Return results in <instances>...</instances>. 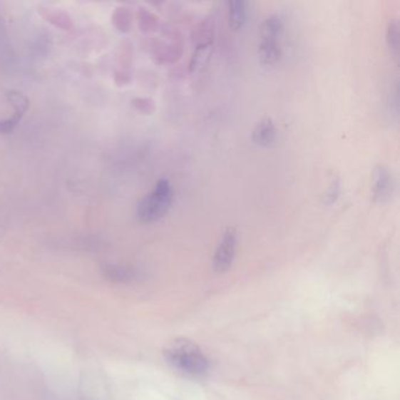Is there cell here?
Wrapping results in <instances>:
<instances>
[{
  "label": "cell",
  "mask_w": 400,
  "mask_h": 400,
  "mask_svg": "<svg viewBox=\"0 0 400 400\" xmlns=\"http://www.w3.org/2000/svg\"><path fill=\"white\" fill-rule=\"evenodd\" d=\"M165 361L174 369L190 377H203L208 374L209 359L195 343L180 338L165 349Z\"/></svg>",
  "instance_id": "6da1fadb"
},
{
  "label": "cell",
  "mask_w": 400,
  "mask_h": 400,
  "mask_svg": "<svg viewBox=\"0 0 400 400\" xmlns=\"http://www.w3.org/2000/svg\"><path fill=\"white\" fill-rule=\"evenodd\" d=\"M173 199L174 193L170 182L165 179L160 180L154 187V190L140 200L136 205V218L141 223L159 221L169 212Z\"/></svg>",
  "instance_id": "7a4b0ae2"
},
{
  "label": "cell",
  "mask_w": 400,
  "mask_h": 400,
  "mask_svg": "<svg viewBox=\"0 0 400 400\" xmlns=\"http://www.w3.org/2000/svg\"><path fill=\"white\" fill-rule=\"evenodd\" d=\"M237 247V234L234 228H228L218 243L215 255L212 258V269L216 272H225L232 267Z\"/></svg>",
  "instance_id": "3957f363"
},
{
  "label": "cell",
  "mask_w": 400,
  "mask_h": 400,
  "mask_svg": "<svg viewBox=\"0 0 400 400\" xmlns=\"http://www.w3.org/2000/svg\"><path fill=\"white\" fill-rule=\"evenodd\" d=\"M394 179L390 169L385 165H377L374 172L372 196L374 201L385 203L394 196Z\"/></svg>",
  "instance_id": "277c9868"
},
{
  "label": "cell",
  "mask_w": 400,
  "mask_h": 400,
  "mask_svg": "<svg viewBox=\"0 0 400 400\" xmlns=\"http://www.w3.org/2000/svg\"><path fill=\"white\" fill-rule=\"evenodd\" d=\"M258 56L265 66H272L281 59L282 48L276 39H261L258 45Z\"/></svg>",
  "instance_id": "5b68a950"
},
{
  "label": "cell",
  "mask_w": 400,
  "mask_h": 400,
  "mask_svg": "<svg viewBox=\"0 0 400 400\" xmlns=\"http://www.w3.org/2000/svg\"><path fill=\"white\" fill-rule=\"evenodd\" d=\"M252 141L261 147H269L276 140V127L272 119L262 120L252 130Z\"/></svg>",
  "instance_id": "8992f818"
},
{
  "label": "cell",
  "mask_w": 400,
  "mask_h": 400,
  "mask_svg": "<svg viewBox=\"0 0 400 400\" xmlns=\"http://www.w3.org/2000/svg\"><path fill=\"white\" fill-rule=\"evenodd\" d=\"M229 27L232 31H240L243 29L247 21V3L243 0L229 1Z\"/></svg>",
  "instance_id": "52a82bcc"
},
{
  "label": "cell",
  "mask_w": 400,
  "mask_h": 400,
  "mask_svg": "<svg viewBox=\"0 0 400 400\" xmlns=\"http://www.w3.org/2000/svg\"><path fill=\"white\" fill-rule=\"evenodd\" d=\"M40 12L47 21H50L51 24H53L54 26L59 27L61 30H71L73 27L72 19L63 11L48 7V9H41Z\"/></svg>",
  "instance_id": "ba28073f"
},
{
  "label": "cell",
  "mask_w": 400,
  "mask_h": 400,
  "mask_svg": "<svg viewBox=\"0 0 400 400\" xmlns=\"http://www.w3.org/2000/svg\"><path fill=\"white\" fill-rule=\"evenodd\" d=\"M282 31H283V23L281 18L277 16H272L268 19H265L262 24L260 34L261 39H280Z\"/></svg>",
  "instance_id": "9c48e42d"
},
{
  "label": "cell",
  "mask_w": 400,
  "mask_h": 400,
  "mask_svg": "<svg viewBox=\"0 0 400 400\" xmlns=\"http://www.w3.org/2000/svg\"><path fill=\"white\" fill-rule=\"evenodd\" d=\"M113 25L120 32H128L132 26V12L127 7H118L113 14Z\"/></svg>",
  "instance_id": "30bf717a"
},
{
  "label": "cell",
  "mask_w": 400,
  "mask_h": 400,
  "mask_svg": "<svg viewBox=\"0 0 400 400\" xmlns=\"http://www.w3.org/2000/svg\"><path fill=\"white\" fill-rule=\"evenodd\" d=\"M386 41L391 53L394 54L396 58H398L400 48V31L399 23H398L397 19L391 20L389 25H387Z\"/></svg>",
  "instance_id": "8fae6325"
},
{
  "label": "cell",
  "mask_w": 400,
  "mask_h": 400,
  "mask_svg": "<svg viewBox=\"0 0 400 400\" xmlns=\"http://www.w3.org/2000/svg\"><path fill=\"white\" fill-rule=\"evenodd\" d=\"M210 54V43L200 45L196 48L195 53L193 54L192 61H190V70L198 71L205 65V61Z\"/></svg>",
  "instance_id": "7c38bea8"
},
{
  "label": "cell",
  "mask_w": 400,
  "mask_h": 400,
  "mask_svg": "<svg viewBox=\"0 0 400 400\" xmlns=\"http://www.w3.org/2000/svg\"><path fill=\"white\" fill-rule=\"evenodd\" d=\"M24 116H25V112L14 111V116L6 118V119H0V134H10L14 132Z\"/></svg>",
  "instance_id": "4fadbf2b"
},
{
  "label": "cell",
  "mask_w": 400,
  "mask_h": 400,
  "mask_svg": "<svg viewBox=\"0 0 400 400\" xmlns=\"http://www.w3.org/2000/svg\"><path fill=\"white\" fill-rule=\"evenodd\" d=\"M105 272L108 277H112L113 280H120V281L129 280L134 275L132 270L123 268V267H118V265H107Z\"/></svg>",
  "instance_id": "5bb4252c"
},
{
  "label": "cell",
  "mask_w": 400,
  "mask_h": 400,
  "mask_svg": "<svg viewBox=\"0 0 400 400\" xmlns=\"http://www.w3.org/2000/svg\"><path fill=\"white\" fill-rule=\"evenodd\" d=\"M342 185L341 180L334 179L330 183V187L327 189L325 194L324 203L327 205H334L337 202L338 198L341 195Z\"/></svg>",
  "instance_id": "9a60e30c"
},
{
  "label": "cell",
  "mask_w": 400,
  "mask_h": 400,
  "mask_svg": "<svg viewBox=\"0 0 400 400\" xmlns=\"http://www.w3.org/2000/svg\"><path fill=\"white\" fill-rule=\"evenodd\" d=\"M140 27L143 31L153 30V27L155 26V17L150 12L145 10L140 11L139 14Z\"/></svg>",
  "instance_id": "2e32d148"
},
{
  "label": "cell",
  "mask_w": 400,
  "mask_h": 400,
  "mask_svg": "<svg viewBox=\"0 0 400 400\" xmlns=\"http://www.w3.org/2000/svg\"><path fill=\"white\" fill-rule=\"evenodd\" d=\"M133 106L135 107L140 112L145 113V114H150V113L155 109L154 101L150 99H145V98H136L132 101Z\"/></svg>",
  "instance_id": "e0dca14e"
}]
</instances>
